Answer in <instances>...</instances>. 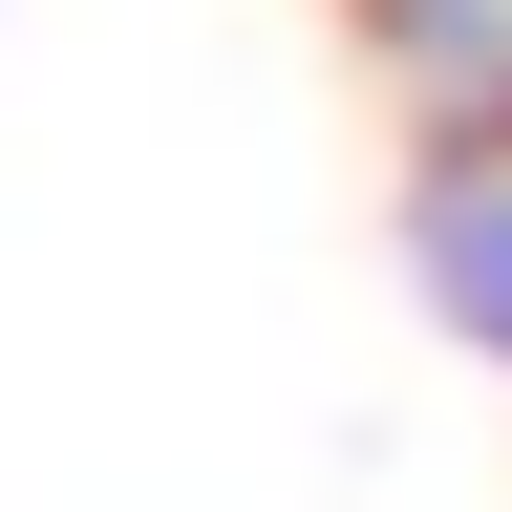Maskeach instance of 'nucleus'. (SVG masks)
<instances>
[{"instance_id":"f03ea898","label":"nucleus","mask_w":512,"mask_h":512,"mask_svg":"<svg viewBox=\"0 0 512 512\" xmlns=\"http://www.w3.org/2000/svg\"><path fill=\"white\" fill-rule=\"evenodd\" d=\"M363 43L427 107V150H512V0H363Z\"/></svg>"},{"instance_id":"f257e3e1","label":"nucleus","mask_w":512,"mask_h":512,"mask_svg":"<svg viewBox=\"0 0 512 512\" xmlns=\"http://www.w3.org/2000/svg\"><path fill=\"white\" fill-rule=\"evenodd\" d=\"M406 278H427V320L470 363H512V150H427V192H406Z\"/></svg>"}]
</instances>
